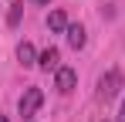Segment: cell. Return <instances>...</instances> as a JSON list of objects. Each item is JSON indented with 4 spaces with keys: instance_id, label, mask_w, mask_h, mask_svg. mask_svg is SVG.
Returning <instances> with one entry per match:
<instances>
[{
    "instance_id": "obj_2",
    "label": "cell",
    "mask_w": 125,
    "mask_h": 122,
    "mask_svg": "<svg viewBox=\"0 0 125 122\" xmlns=\"http://www.w3.org/2000/svg\"><path fill=\"white\" fill-rule=\"evenodd\" d=\"M118 88H122V71H118V68H112L108 75L98 78V98H102V102H112L115 95H118Z\"/></svg>"
},
{
    "instance_id": "obj_8",
    "label": "cell",
    "mask_w": 125,
    "mask_h": 122,
    "mask_svg": "<svg viewBox=\"0 0 125 122\" xmlns=\"http://www.w3.org/2000/svg\"><path fill=\"white\" fill-rule=\"evenodd\" d=\"M21 17H24V3H14V7H10V14H7V24H10V27H17Z\"/></svg>"
},
{
    "instance_id": "obj_3",
    "label": "cell",
    "mask_w": 125,
    "mask_h": 122,
    "mask_svg": "<svg viewBox=\"0 0 125 122\" xmlns=\"http://www.w3.org/2000/svg\"><path fill=\"white\" fill-rule=\"evenodd\" d=\"M74 81H78L74 68H58V71H54V85H58V92H61V95L74 92Z\"/></svg>"
},
{
    "instance_id": "obj_1",
    "label": "cell",
    "mask_w": 125,
    "mask_h": 122,
    "mask_svg": "<svg viewBox=\"0 0 125 122\" xmlns=\"http://www.w3.org/2000/svg\"><path fill=\"white\" fill-rule=\"evenodd\" d=\"M41 102H44V92H41V88H27V92L21 95V102H17L21 119H24V122L34 119V115H37V109H41Z\"/></svg>"
},
{
    "instance_id": "obj_6",
    "label": "cell",
    "mask_w": 125,
    "mask_h": 122,
    "mask_svg": "<svg viewBox=\"0 0 125 122\" xmlns=\"http://www.w3.org/2000/svg\"><path fill=\"white\" fill-rule=\"evenodd\" d=\"M64 34H68V44H71L74 51H81V48H84V27H81V24H68Z\"/></svg>"
},
{
    "instance_id": "obj_9",
    "label": "cell",
    "mask_w": 125,
    "mask_h": 122,
    "mask_svg": "<svg viewBox=\"0 0 125 122\" xmlns=\"http://www.w3.org/2000/svg\"><path fill=\"white\" fill-rule=\"evenodd\" d=\"M118 122H125V102H122V109H118Z\"/></svg>"
},
{
    "instance_id": "obj_4",
    "label": "cell",
    "mask_w": 125,
    "mask_h": 122,
    "mask_svg": "<svg viewBox=\"0 0 125 122\" xmlns=\"http://www.w3.org/2000/svg\"><path fill=\"white\" fill-rule=\"evenodd\" d=\"M58 61H61L58 48H47V51H41V54H37V68H44V71H58V68H61Z\"/></svg>"
},
{
    "instance_id": "obj_11",
    "label": "cell",
    "mask_w": 125,
    "mask_h": 122,
    "mask_svg": "<svg viewBox=\"0 0 125 122\" xmlns=\"http://www.w3.org/2000/svg\"><path fill=\"white\" fill-rule=\"evenodd\" d=\"M0 122H7V115H0Z\"/></svg>"
},
{
    "instance_id": "obj_7",
    "label": "cell",
    "mask_w": 125,
    "mask_h": 122,
    "mask_svg": "<svg viewBox=\"0 0 125 122\" xmlns=\"http://www.w3.org/2000/svg\"><path fill=\"white\" fill-rule=\"evenodd\" d=\"M47 27H51L54 34L68 31V17H64V10H51V14H47Z\"/></svg>"
},
{
    "instance_id": "obj_5",
    "label": "cell",
    "mask_w": 125,
    "mask_h": 122,
    "mask_svg": "<svg viewBox=\"0 0 125 122\" xmlns=\"http://www.w3.org/2000/svg\"><path fill=\"white\" fill-rule=\"evenodd\" d=\"M17 61H21L24 68L37 64V51H34V44H31V41H21V44H17Z\"/></svg>"
},
{
    "instance_id": "obj_10",
    "label": "cell",
    "mask_w": 125,
    "mask_h": 122,
    "mask_svg": "<svg viewBox=\"0 0 125 122\" xmlns=\"http://www.w3.org/2000/svg\"><path fill=\"white\" fill-rule=\"evenodd\" d=\"M34 3H51V0H34Z\"/></svg>"
}]
</instances>
